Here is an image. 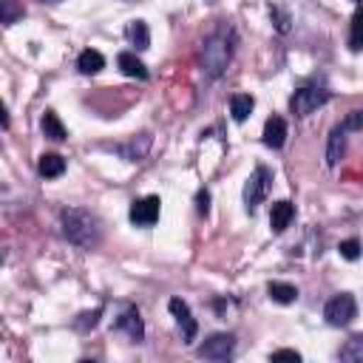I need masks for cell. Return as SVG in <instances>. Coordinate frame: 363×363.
I'll list each match as a JSON object with an SVG mask.
<instances>
[{
  "label": "cell",
  "instance_id": "obj_1",
  "mask_svg": "<svg viewBox=\"0 0 363 363\" xmlns=\"http://www.w3.org/2000/svg\"><path fill=\"white\" fill-rule=\"evenodd\" d=\"M60 227H62V235L71 244L82 247V250H94L102 238L99 221L88 210H62L60 213Z\"/></svg>",
  "mask_w": 363,
  "mask_h": 363
},
{
  "label": "cell",
  "instance_id": "obj_2",
  "mask_svg": "<svg viewBox=\"0 0 363 363\" xmlns=\"http://www.w3.org/2000/svg\"><path fill=\"white\" fill-rule=\"evenodd\" d=\"M230 57H233V43H230L227 34L218 31V34H210V37L204 40V48H201V68H204L207 77H221L224 68H227V62H230Z\"/></svg>",
  "mask_w": 363,
  "mask_h": 363
},
{
  "label": "cell",
  "instance_id": "obj_3",
  "mask_svg": "<svg viewBox=\"0 0 363 363\" xmlns=\"http://www.w3.org/2000/svg\"><path fill=\"white\" fill-rule=\"evenodd\" d=\"M269 187H272V170L264 167V164H258V167L252 170V176L247 179V184H244V204H247L250 213L267 199Z\"/></svg>",
  "mask_w": 363,
  "mask_h": 363
},
{
  "label": "cell",
  "instance_id": "obj_4",
  "mask_svg": "<svg viewBox=\"0 0 363 363\" xmlns=\"http://www.w3.org/2000/svg\"><path fill=\"white\" fill-rule=\"evenodd\" d=\"M354 315H357V303L349 292H340V295L329 298L326 306H323V318H326L329 326H349L354 320Z\"/></svg>",
  "mask_w": 363,
  "mask_h": 363
},
{
  "label": "cell",
  "instance_id": "obj_5",
  "mask_svg": "<svg viewBox=\"0 0 363 363\" xmlns=\"http://www.w3.org/2000/svg\"><path fill=\"white\" fill-rule=\"evenodd\" d=\"M329 96L332 94L326 88H298L292 94V99H289V108H292L295 116H309L312 111H318L320 105H326Z\"/></svg>",
  "mask_w": 363,
  "mask_h": 363
},
{
  "label": "cell",
  "instance_id": "obj_6",
  "mask_svg": "<svg viewBox=\"0 0 363 363\" xmlns=\"http://www.w3.org/2000/svg\"><path fill=\"white\" fill-rule=\"evenodd\" d=\"M233 352H235V337L227 332H216L199 346V357L204 360H227L233 357Z\"/></svg>",
  "mask_w": 363,
  "mask_h": 363
},
{
  "label": "cell",
  "instance_id": "obj_7",
  "mask_svg": "<svg viewBox=\"0 0 363 363\" xmlns=\"http://www.w3.org/2000/svg\"><path fill=\"white\" fill-rule=\"evenodd\" d=\"M159 213H162V199L159 196H145V199H136L130 204V221L139 224V227H150L159 221Z\"/></svg>",
  "mask_w": 363,
  "mask_h": 363
},
{
  "label": "cell",
  "instance_id": "obj_8",
  "mask_svg": "<svg viewBox=\"0 0 363 363\" xmlns=\"http://www.w3.org/2000/svg\"><path fill=\"white\" fill-rule=\"evenodd\" d=\"M167 309L173 312V318H176V323H179V329H182V337H184V340H193L196 332H199V323H196L190 306H187L182 298H170V301H167Z\"/></svg>",
  "mask_w": 363,
  "mask_h": 363
},
{
  "label": "cell",
  "instance_id": "obj_9",
  "mask_svg": "<svg viewBox=\"0 0 363 363\" xmlns=\"http://www.w3.org/2000/svg\"><path fill=\"white\" fill-rule=\"evenodd\" d=\"M261 139H264V145L272 147V150L284 147V142H286V122H284L281 116H269V119L264 122V133H261Z\"/></svg>",
  "mask_w": 363,
  "mask_h": 363
},
{
  "label": "cell",
  "instance_id": "obj_10",
  "mask_svg": "<svg viewBox=\"0 0 363 363\" xmlns=\"http://www.w3.org/2000/svg\"><path fill=\"white\" fill-rule=\"evenodd\" d=\"M119 332H125L130 340H142L145 337V323H142V318H139V312L136 309H125L119 318H116V323H113Z\"/></svg>",
  "mask_w": 363,
  "mask_h": 363
},
{
  "label": "cell",
  "instance_id": "obj_11",
  "mask_svg": "<svg viewBox=\"0 0 363 363\" xmlns=\"http://www.w3.org/2000/svg\"><path fill=\"white\" fill-rule=\"evenodd\" d=\"M292 216H295L292 201H286V199L275 201V204H272V210H269V227H272V233H284V230L289 227Z\"/></svg>",
  "mask_w": 363,
  "mask_h": 363
},
{
  "label": "cell",
  "instance_id": "obj_12",
  "mask_svg": "<svg viewBox=\"0 0 363 363\" xmlns=\"http://www.w3.org/2000/svg\"><path fill=\"white\" fill-rule=\"evenodd\" d=\"M116 65H119V71H122L125 77L147 79V68H145V62H142L136 54H130V51H122V54L116 57Z\"/></svg>",
  "mask_w": 363,
  "mask_h": 363
},
{
  "label": "cell",
  "instance_id": "obj_13",
  "mask_svg": "<svg viewBox=\"0 0 363 363\" xmlns=\"http://www.w3.org/2000/svg\"><path fill=\"white\" fill-rule=\"evenodd\" d=\"M125 34H128L130 45L139 48V51H145L150 45V31H147V23L145 20H130L128 28H125Z\"/></svg>",
  "mask_w": 363,
  "mask_h": 363
},
{
  "label": "cell",
  "instance_id": "obj_14",
  "mask_svg": "<svg viewBox=\"0 0 363 363\" xmlns=\"http://www.w3.org/2000/svg\"><path fill=\"white\" fill-rule=\"evenodd\" d=\"M37 170H40V176H45V179H57V176L65 173V159L57 156V153H43L40 162H37Z\"/></svg>",
  "mask_w": 363,
  "mask_h": 363
},
{
  "label": "cell",
  "instance_id": "obj_15",
  "mask_svg": "<svg viewBox=\"0 0 363 363\" xmlns=\"http://www.w3.org/2000/svg\"><path fill=\"white\" fill-rule=\"evenodd\" d=\"M77 68H79L82 74H96V71L105 68V57H102L96 48H85V51L77 57Z\"/></svg>",
  "mask_w": 363,
  "mask_h": 363
},
{
  "label": "cell",
  "instance_id": "obj_16",
  "mask_svg": "<svg viewBox=\"0 0 363 363\" xmlns=\"http://www.w3.org/2000/svg\"><path fill=\"white\" fill-rule=\"evenodd\" d=\"M252 108H255V99L250 94H233L230 96V113L235 122H244L252 113Z\"/></svg>",
  "mask_w": 363,
  "mask_h": 363
},
{
  "label": "cell",
  "instance_id": "obj_17",
  "mask_svg": "<svg viewBox=\"0 0 363 363\" xmlns=\"http://www.w3.org/2000/svg\"><path fill=\"white\" fill-rule=\"evenodd\" d=\"M343 133H346V130H343L340 125L329 133V145H326V164H329V167H335V164L340 162V156H343V139H346Z\"/></svg>",
  "mask_w": 363,
  "mask_h": 363
},
{
  "label": "cell",
  "instance_id": "obj_18",
  "mask_svg": "<svg viewBox=\"0 0 363 363\" xmlns=\"http://www.w3.org/2000/svg\"><path fill=\"white\" fill-rule=\"evenodd\" d=\"M349 51H363V6L354 9L349 26Z\"/></svg>",
  "mask_w": 363,
  "mask_h": 363
},
{
  "label": "cell",
  "instance_id": "obj_19",
  "mask_svg": "<svg viewBox=\"0 0 363 363\" xmlns=\"http://www.w3.org/2000/svg\"><path fill=\"white\" fill-rule=\"evenodd\" d=\"M337 357H340V360H349V363H363V335H352V337L340 346Z\"/></svg>",
  "mask_w": 363,
  "mask_h": 363
},
{
  "label": "cell",
  "instance_id": "obj_20",
  "mask_svg": "<svg viewBox=\"0 0 363 363\" xmlns=\"http://www.w3.org/2000/svg\"><path fill=\"white\" fill-rule=\"evenodd\" d=\"M267 292H269V298H272L275 303H292V301L298 298V289H295L292 284H284V281H272V284L267 286Z\"/></svg>",
  "mask_w": 363,
  "mask_h": 363
},
{
  "label": "cell",
  "instance_id": "obj_21",
  "mask_svg": "<svg viewBox=\"0 0 363 363\" xmlns=\"http://www.w3.org/2000/svg\"><path fill=\"white\" fill-rule=\"evenodd\" d=\"M43 133L48 139H54V142H62L65 139V125L60 122V116L54 111H45V116H43Z\"/></svg>",
  "mask_w": 363,
  "mask_h": 363
},
{
  "label": "cell",
  "instance_id": "obj_22",
  "mask_svg": "<svg viewBox=\"0 0 363 363\" xmlns=\"http://www.w3.org/2000/svg\"><path fill=\"white\" fill-rule=\"evenodd\" d=\"M147 147H150V136L145 133V136H142V145H139V147H136V142H130V145H122V147H119V153H122V156H125L128 162H139V159H142V156L147 153Z\"/></svg>",
  "mask_w": 363,
  "mask_h": 363
},
{
  "label": "cell",
  "instance_id": "obj_23",
  "mask_svg": "<svg viewBox=\"0 0 363 363\" xmlns=\"http://www.w3.org/2000/svg\"><path fill=\"white\" fill-rule=\"evenodd\" d=\"M360 250H363V247H360L357 238H346V241L337 244V252H340L346 261H357V258H360Z\"/></svg>",
  "mask_w": 363,
  "mask_h": 363
},
{
  "label": "cell",
  "instance_id": "obj_24",
  "mask_svg": "<svg viewBox=\"0 0 363 363\" xmlns=\"http://www.w3.org/2000/svg\"><path fill=\"white\" fill-rule=\"evenodd\" d=\"M340 128H343V130H363V111H352V113H346V119H343Z\"/></svg>",
  "mask_w": 363,
  "mask_h": 363
},
{
  "label": "cell",
  "instance_id": "obj_25",
  "mask_svg": "<svg viewBox=\"0 0 363 363\" xmlns=\"http://www.w3.org/2000/svg\"><path fill=\"white\" fill-rule=\"evenodd\" d=\"M99 315H102V309H94V312H82V315H79V320H77L74 326H77V329H88V326H96Z\"/></svg>",
  "mask_w": 363,
  "mask_h": 363
},
{
  "label": "cell",
  "instance_id": "obj_26",
  "mask_svg": "<svg viewBox=\"0 0 363 363\" xmlns=\"http://www.w3.org/2000/svg\"><path fill=\"white\" fill-rule=\"evenodd\" d=\"M196 210H199L201 216L210 213V193H207V190H199V193H196Z\"/></svg>",
  "mask_w": 363,
  "mask_h": 363
},
{
  "label": "cell",
  "instance_id": "obj_27",
  "mask_svg": "<svg viewBox=\"0 0 363 363\" xmlns=\"http://www.w3.org/2000/svg\"><path fill=\"white\" fill-rule=\"evenodd\" d=\"M272 360H301V354L295 352V349H278V352H272Z\"/></svg>",
  "mask_w": 363,
  "mask_h": 363
},
{
  "label": "cell",
  "instance_id": "obj_28",
  "mask_svg": "<svg viewBox=\"0 0 363 363\" xmlns=\"http://www.w3.org/2000/svg\"><path fill=\"white\" fill-rule=\"evenodd\" d=\"M14 17H17L14 3H11V0H3V23H6V26H11V23H14Z\"/></svg>",
  "mask_w": 363,
  "mask_h": 363
},
{
  "label": "cell",
  "instance_id": "obj_29",
  "mask_svg": "<svg viewBox=\"0 0 363 363\" xmlns=\"http://www.w3.org/2000/svg\"><path fill=\"white\" fill-rule=\"evenodd\" d=\"M43 3H57V0H43Z\"/></svg>",
  "mask_w": 363,
  "mask_h": 363
},
{
  "label": "cell",
  "instance_id": "obj_30",
  "mask_svg": "<svg viewBox=\"0 0 363 363\" xmlns=\"http://www.w3.org/2000/svg\"><path fill=\"white\" fill-rule=\"evenodd\" d=\"M354 3H363V0H354Z\"/></svg>",
  "mask_w": 363,
  "mask_h": 363
}]
</instances>
